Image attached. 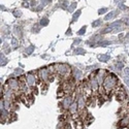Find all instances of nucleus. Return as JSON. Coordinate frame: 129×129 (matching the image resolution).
Here are the masks:
<instances>
[{
	"label": "nucleus",
	"instance_id": "obj_8",
	"mask_svg": "<svg viewBox=\"0 0 129 129\" xmlns=\"http://www.w3.org/2000/svg\"><path fill=\"white\" fill-rule=\"evenodd\" d=\"M72 103V99H71V97H66L65 99H64L62 101V105L64 109H68V107L70 106V104Z\"/></svg>",
	"mask_w": 129,
	"mask_h": 129
},
{
	"label": "nucleus",
	"instance_id": "obj_5",
	"mask_svg": "<svg viewBox=\"0 0 129 129\" xmlns=\"http://www.w3.org/2000/svg\"><path fill=\"white\" fill-rule=\"evenodd\" d=\"M8 83V87H9V89L11 90H17V89H19V86H20V83L17 80L15 79H11L7 82Z\"/></svg>",
	"mask_w": 129,
	"mask_h": 129
},
{
	"label": "nucleus",
	"instance_id": "obj_1",
	"mask_svg": "<svg viewBox=\"0 0 129 129\" xmlns=\"http://www.w3.org/2000/svg\"><path fill=\"white\" fill-rule=\"evenodd\" d=\"M117 77H116L115 75L113 74H110V75H106L104 81H103V88H104L105 92H110L111 90H113L114 87L116 86V84H117Z\"/></svg>",
	"mask_w": 129,
	"mask_h": 129
},
{
	"label": "nucleus",
	"instance_id": "obj_29",
	"mask_svg": "<svg viewBox=\"0 0 129 129\" xmlns=\"http://www.w3.org/2000/svg\"><path fill=\"white\" fill-rule=\"evenodd\" d=\"M124 82H125V84L129 87V77H125V79H124Z\"/></svg>",
	"mask_w": 129,
	"mask_h": 129
},
{
	"label": "nucleus",
	"instance_id": "obj_23",
	"mask_svg": "<svg viewBox=\"0 0 129 129\" xmlns=\"http://www.w3.org/2000/svg\"><path fill=\"white\" fill-rule=\"evenodd\" d=\"M6 62H7V60L5 59V57L1 55V66H4V65H5Z\"/></svg>",
	"mask_w": 129,
	"mask_h": 129
},
{
	"label": "nucleus",
	"instance_id": "obj_24",
	"mask_svg": "<svg viewBox=\"0 0 129 129\" xmlns=\"http://www.w3.org/2000/svg\"><path fill=\"white\" fill-rule=\"evenodd\" d=\"M33 49H34V46H29V48H27V49H26V53H27V54H31L32 53V52H33Z\"/></svg>",
	"mask_w": 129,
	"mask_h": 129
},
{
	"label": "nucleus",
	"instance_id": "obj_25",
	"mask_svg": "<svg viewBox=\"0 0 129 129\" xmlns=\"http://www.w3.org/2000/svg\"><path fill=\"white\" fill-rule=\"evenodd\" d=\"M75 7H76V3H75V2H74V3H71V5L69 6V9H68V10H69V11H72Z\"/></svg>",
	"mask_w": 129,
	"mask_h": 129
},
{
	"label": "nucleus",
	"instance_id": "obj_3",
	"mask_svg": "<svg viewBox=\"0 0 129 129\" xmlns=\"http://www.w3.org/2000/svg\"><path fill=\"white\" fill-rule=\"evenodd\" d=\"M26 83H27V85H29V86H34L36 83V76L32 74H27L26 75Z\"/></svg>",
	"mask_w": 129,
	"mask_h": 129
},
{
	"label": "nucleus",
	"instance_id": "obj_27",
	"mask_svg": "<svg viewBox=\"0 0 129 129\" xmlns=\"http://www.w3.org/2000/svg\"><path fill=\"white\" fill-rule=\"evenodd\" d=\"M107 10V8H105V7H103V8H100L99 10H98V14L99 15H101V14H104V12Z\"/></svg>",
	"mask_w": 129,
	"mask_h": 129
},
{
	"label": "nucleus",
	"instance_id": "obj_6",
	"mask_svg": "<svg viewBox=\"0 0 129 129\" xmlns=\"http://www.w3.org/2000/svg\"><path fill=\"white\" fill-rule=\"evenodd\" d=\"M99 84H98V81L96 79V76H94L93 79L90 80V87H91L92 90H94V91H97L98 88H99Z\"/></svg>",
	"mask_w": 129,
	"mask_h": 129
},
{
	"label": "nucleus",
	"instance_id": "obj_36",
	"mask_svg": "<svg viewBox=\"0 0 129 129\" xmlns=\"http://www.w3.org/2000/svg\"><path fill=\"white\" fill-rule=\"evenodd\" d=\"M128 37H129V34H128Z\"/></svg>",
	"mask_w": 129,
	"mask_h": 129
},
{
	"label": "nucleus",
	"instance_id": "obj_2",
	"mask_svg": "<svg viewBox=\"0 0 129 129\" xmlns=\"http://www.w3.org/2000/svg\"><path fill=\"white\" fill-rule=\"evenodd\" d=\"M55 69L61 75H65V74H69V66L66 65V64H59V65H56Z\"/></svg>",
	"mask_w": 129,
	"mask_h": 129
},
{
	"label": "nucleus",
	"instance_id": "obj_26",
	"mask_svg": "<svg viewBox=\"0 0 129 129\" xmlns=\"http://www.w3.org/2000/svg\"><path fill=\"white\" fill-rule=\"evenodd\" d=\"M124 74L125 77H129V68H124Z\"/></svg>",
	"mask_w": 129,
	"mask_h": 129
},
{
	"label": "nucleus",
	"instance_id": "obj_10",
	"mask_svg": "<svg viewBox=\"0 0 129 129\" xmlns=\"http://www.w3.org/2000/svg\"><path fill=\"white\" fill-rule=\"evenodd\" d=\"M98 57H99V61L101 62H106L110 59V56H107V55H99Z\"/></svg>",
	"mask_w": 129,
	"mask_h": 129
},
{
	"label": "nucleus",
	"instance_id": "obj_21",
	"mask_svg": "<svg viewBox=\"0 0 129 129\" xmlns=\"http://www.w3.org/2000/svg\"><path fill=\"white\" fill-rule=\"evenodd\" d=\"M86 32V26H84V27H82L79 31H77V34H79V35H83V34Z\"/></svg>",
	"mask_w": 129,
	"mask_h": 129
},
{
	"label": "nucleus",
	"instance_id": "obj_14",
	"mask_svg": "<svg viewBox=\"0 0 129 129\" xmlns=\"http://www.w3.org/2000/svg\"><path fill=\"white\" fill-rule=\"evenodd\" d=\"M81 10L79 9V10H77L76 12H74V18H72V22H75V21L77 20V19H79V17H80V15H81Z\"/></svg>",
	"mask_w": 129,
	"mask_h": 129
},
{
	"label": "nucleus",
	"instance_id": "obj_4",
	"mask_svg": "<svg viewBox=\"0 0 129 129\" xmlns=\"http://www.w3.org/2000/svg\"><path fill=\"white\" fill-rule=\"evenodd\" d=\"M38 74H39V76L41 77L42 81H45V82L48 81L49 75H50L48 68H41V69H39V71H38Z\"/></svg>",
	"mask_w": 129,
	"mask_h": 129
},
{
	"label": "nucleus",
	"instance_id": "obj_30",
	"mask_svg": "<svg viewBox=\"0 0 129 129\" xmlns=\"http://www.w3.org/2000/svg\"><path fill=\"white\" fill-rule=\"evenodd\" d=\"M123 67V64L122 63H118L117 64V68H119V69H120V68H122Z\"/></svg>",
	"mask_w": 129,
	"mask_h": 129
},
{
	"label": "nucleus",
	"instance_id": "obj_22",
	"mask_svg": "<svg viewBox=\"0 0 129 129\" xmlns=\"http://www.w3.org/2000/svg\"><path fill=\"white\" fill-rule=\"evenodd\" d=\"M14 16L16 17V18H19V17L22 16V12H21L20 10H18V9H16V10L14 11Z\"/></svg>",
	"mask_w": 129,
	"mask_h": 129
},
{
	"label": "nucleus",
	"instance_id": "obj_33",
	"mask_svg": "<svg viewBox=\"0 0 129 129\" xmlns=\"http://www.w3.org/2000/svg\"><path fill=\"white\" fill-rule=\"evenodd\" d=\"M35 4H36V1H34V0H32V1H31V5H32V6H34Z\"/></svg>",
	"mask_w": 129,
	"mask_h": 129
},
{
	"label": "nucleus",
	"instance_id": "obj_16",
	"mask_svg": "<svg viewBox=\"0 0 129 129\" xmlns=\"http://www.w3.org/2000/svg\"><path fill=\"white\" fill-rule=\"evenodd\" d=\"M74 77H75V79H77V80L82 77V72L79 69H75V71H74Z\"/></svg>",
	"mask_w": 129,
	"mask_h": 129
},
{
	"label": "nucleus",
	"instance_id": "obj_17",
	"mask_svg": "<svg viewBox=\"0 0 129 129\" xmlns=\"http://www.w3.org/2000/svg\"><path fill=\"white\" fill-rule=\"evenodd\" d=\"M48 24H49V20H48V18L41 19V21H40V25H41V26H46Z\"/></svg>",
	"mask_w": 129,
	"mask_h": 129
},
{
	"label": "nucleus",
	"instance_id": "obj_19",
	"mask_svg": "<svg viewBox=\"0 0 129 129\" xmlns=\"http://www.w3.org/2000/svg\"><path fill=\"white\" fill-rule=\"evenodd\" d=\"M101 20H96V21H94V22L92 23V26L93 27H98L99 25H101Z\"/></svg>",
	"mask_w": 129,
	"mask_h": 129
},
{
	"label": "nucleus",
	"instance_id": "obj_34",
	"mask_svg": "<svg viewBox=\"0 0 129 129\" xmlns=\"http://www.w3.org/2000/svg\"><path fill=\"white\" fill-rule=\"evenodd\" d=\"M23 6H25V7L27 6V7H28V6H29V4H28V3H24V4H23Z\"/></svg>",
	"mask_w": 129,
	"mask_h": 129
},
{
	"label": "nucleus",
	"instance_id": "obj_11",
	"mask_svg": "<svg viewBox=\"0 0 129 129\" xmlns=\"http://www.w3.org/2000/svg\"><path fill=\"white\" fill-rule=\"evenodd\" d=\"M115 15H116V12H115V11H111V12H109V14H107V15L105 16L104 20H105V21H109V20H111V19H113Z\"/></svg>",
	"mask_w": 129,
	"mask_h": 129
},
{
	"label": "nucleus",
	"instance_id": "obj_20",
	"mask_svg": "<svg viewBox=\"0 0 129 129\" xmlns=\"http://www.w3.org/2000/svg\"><path fill=\"white\" fill-rule=\"evenodd\" d=\"M15 34H16L17 36H19V37L22 36V34H21V29L18 28V27H16V28H15Z\"/></svg>",
	"mask_w": 129,
	"mask_h": 129
},
{
	"label": "nucleus",
	"instance_id": "obj_13",
	"mask_svg": "<svg viewBox=\"0 0 129 129\" xmlns=\"http://www.w3.org/2000/svg\"><path fill=\"white\" fill-rule=\"evenodd\" d=\"M85 53H86V51L83 50V49H81V48L75 49V51H74V54H76V55H84Z\"/></svg>",
	"mask_w": 129,
	"mask_h": 129
},
{
	"label": "nucleus",
	"instance_id": "obj_9",
	"mask_svg": "<svg viewBox=\"0 0 129 129\" xmlns=\"http://www.w3.org/2000/svg\"><path fill=\"white\" fill-rule=\"evenodd\" d=\"M77 107H79V105H77V102L76 101H74L70 104V106L68 107V110H69V111L71 114H75L76 111H77Z\"/></svg>",
	"mask_w": 129,
	"mask_h": 129
},
{
	"label": "nucleus",
	"instance_id": "obj_18",
	"mask_svg": "<svg viewBox=\"0 0 129 129\" xmlns=\"http://www.w3.org/2000/svg\"><path fill=\"white\" fill-rule=\"evenodd\" d=\"M11 46H14V48H17V46H19V41L16 39V38H12L11 39Z\"/></svg>",
	"mask_w": 129,
	"mask_h": 129
},
{
	"label": "nucleus",
	"instance_id": "obj_28",
	"mask_svg": "<svg viewBox=\"0 0 129 129\" xmlns=\"http://www.w3.org/2000/svg\"><path fill=\"white\" fill-rule=\"evenodd\" d=\"M52 1V0H41V2H42V4H44V5H46V3H50Z\"/></svg>",
	"mask_w": 129,
	"mask_h": 129
},
{
	"label": "nucleus",
	"instance_id": "obj_15",
	"mask_svg": "<svg viewBox=\"0 0 129 129\" xmlns=\"http://www.w3.org/2000/svg\"><path fill=\"white\" fill-rule=\"evenodd\" d=\"M77 105H79V107L81 110L84 109V99L83 98H80V99L77 100Z\"/></svg>",
	"mask_w": 129,
	"mask_h": 129
},
{
	"label": "nucleus",
	"instance_id": "obj_32",
	"mask_svg": "<svg viewBox=\"0 0 129 129\" xmlns=\"http://www.w3.org/2000/svg\"><path fill=\"white\" fill-rule=\"evenodd\" d=\"M80 42H81V39H75L74 40V45H79Z\"/></svg>",
	"mask_w": 129,
	"mask_h": 129
},
{
	"label": "nucleus",
	"instance_id": "obj_35",
	"mask_svg": "<svg viewBox=\"0 0 129 129\" xmlns=\"http://www.w3.org/2000/svg\"><path fill=\"white\" fill-rule=\"evenodd\" d=\"M24 1H28V0H24Z\"/></svg>",
	"mask_w": 129,
	"mask_h": 129
},
{
	"label": "nucleus",
	"instance_id": "obj_7",
	"mask_svg": "<svg viewBox=\"0 0 129 129\" xmlns=\"http://www.w3.org/2000/svg\"><path fill=\"white\" fill-rule=\"evenodd\" d=\"M105 75V70H99L97 72V74H96V79H97V81H98V84H99L100 86L103 84V76Z\"/></svg>",
	"mask_w": 129,
	"mask_h": 129
},
{
	"label": "nucleus",
	"instance_id": "obj_12",
	"mask_svg": "<svg viewBox=\"0 0 129 129\" xmlns=\"http://www.w3.org/2000/svg\"><path fill=\"white\" fill-rule=\"evenodd\" d=\"M117 99L120 100V101L124 100V99H125V94H124L123 92H118V94H117Z\"/></svg>",
	"mask_w": 129,
	"mask_h": 129
},
{
	"label": "nucleus",
	"instance_id": "obj_31",
	"mask_svg": "<svg viewBox=\"0 0 129 129\" xmlns=\"http://www.w3.org/2000/svg\"><path fill=\"white\" fill-rule=\"evenodd\" d=\"M66 34H67V35H71V29L69 28V29H68L67 30V32H66Z\"/></svg>",
	"mask_w": 129,
	"mask_h": 129
}]
</instances>
